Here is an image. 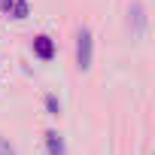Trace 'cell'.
<instances>
[{
  "instance_id": "1",
  "label": "cell",
  "mask_w": 155,
  "mask_h": 155,
  "mask_svg": "<svg viewBox=\"0 0 155 155\" xmlns=\"http://www.w3.org/2000/svg\"><path fill=\"white\" fill-rule=\"evenodd\" d=\"M91 55H94V40H91V31L82 28L79 37H76V67L88 70L91 67Z\"/></svg>"
},
{
  "instance_id": "2",
  "label": "cell",
  "mask_w": 155,
  "mask_h": 155,
  "mask_svg": "<svg viewBox=\"0 0 155 155\" xmlns=\"http://www.w3.org/2000/svg\"><path fill=\"white\" fill-rule=\"evenodd\" d=\"M128 15H131V18H128V25H134V28H131V37H143V31H146V15H143V6H140V3H134Z\"/></svg>"
},
{
  "instance_id": "3",
  "label": "cell",
  "mask_w": 155,
  "mask_h": 155,
  "mask_svg": "<svg viewBox=\"0 0 155 155\" xmlns=\"http://www.w3.org/2000/svg\"><path fill=\"white\" fill-rule=\"evenodd\" d=\"M34 52H37L43 61H52L55 46H52V40H49V37H37V40H34Z\"/></svg>"
},
{
  "instance_id": "4",
  "label": "cell",
  "mask_w": 155,
  "mask_h": 155,
  "mask_svg": "<svg viewBox=\"0 0 155 155\" xmlns=\"http://www.w3.org/2000/svg\"><path fill=\"white\" fill-rule=\"evenodd\" d=\"M46 146H49V155H64V140H61V134L46 131Z\"/></svg>"
},
{
  "instance_id": "5",
  "label": "cell",
  "mask_w": 155,
  "mask_h": 155,
  "mask_svg": "<svg viewBox=\"0 0 155 155\" xmlns=\"http://www.w3.org/2000/svg\"><path fill=\"white\" fill-rule=\"evenodd\" d=\"M46 110H49L52 116H58V113H61V104L55 101V94H49V97H46Z\"/></svg>"
},
{
  "instance_id": "6",
  "label": "cell",
  "mask_w": 155,
  "mask_h": 155,
  "mask_svg": "<svg viewBox=\"0 0 155 155\" xmlns=\"http://www.w3.org/2000/svg\"><path fill=\"white\" fill-rule=\"evenodd\" d=\"M12 12H15V18H25V15H28V3H25V0H15Z\"/></svg>"
},
{
  "instance_id": "7",
  "label": "cell",
  "mask_w": 155,
  "mask_h": 155,
  "mask_svg": "<svg viewBox=\"0 0 155 155\" xmlns=\"http://www.w3.org/2000/svg\"><path fill=\"white\" fill-rule=\"evenodd\" d=\"M0 155H15V152H12V146H9L3 137H0Z\"/></svg>"
},
{
  "instance_id": "8",
  "label": "cell",
  "mask_w": 155,
  "mask_h": 155,
  "mask_svg": "<svg viewBox=\"0 0 155 155\" xmlns=\"http://www.w3.org/2000/svg\"><path fill=\"white\" fill-rule=\"evenodd\" d=\"M9 6H12V0H0V9H3V12H6Z\"/></svg>"
}]
</instances>
